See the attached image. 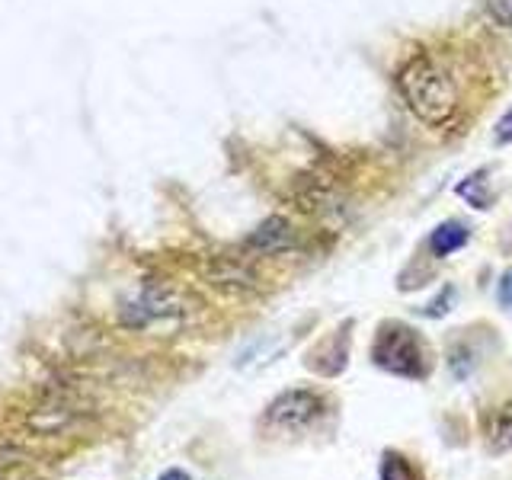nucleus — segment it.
Wrapping results in <instances>:
<instances>
[{"label": "nucleus", "mask_w": 512, "mask_h": 480, "mask_svg": "<svg viewBox=\"0 0 512 480\" xmlns=\"http://www.w3.org/2000/svg\"><path fill=\"white\" fill-rule=\"evenodd\" d=\"M397 87L404 96L407 109L423 125H445L458 109V87L439 58L426 52L413 55L397 74Z\"/></svg>", "instance_id": "nucleus-1"}, {"label": "nucleus", "mask_w": 512, "mask_h": 480, "mask_svg": "<svg viewBox=\"0 0 512 480\" xmlns=\"http://www.w3.org/2000/svg\"><path fill=\"white\" fill-rule=\"evenodd\" d=\"M372 359L378 368L400 378H410V381H420L429 375V356H426V346L420 340V333L413 327L404 324H384L378 340L372 346Z\"/></svg>", "instance_id": "nucleus-2"}, {"label": "nucleus", "mask_w": 512, "mask_h": 480, "mask_svg": "<svg viewBox=\"0 0 512 480\" xmlns=\"http://www.w3.org/2000/svg\"><path fill=\"white\" fill-rule=\"evenodd\" d=\"M192 298L180 288L170 285H144L135 298H128L119 308V320L128 330H144L157 324V320H173V317H186L192 308Z\"/></svg>", "instance_id": "nucleus-3"}, {"label": "nucleus", "mask_w": 512, "mask_h": 480, "mask_svg": "<svg viewBox=\"0 0 512 480\" xmlns=\"http://www.w3.org/2000/svg\"><path fill=\"white\" fill-rule=\"evenodd\" d=\"M324 416V397L314 391H285L266 407V426L298 432L314 426Z\"/></svg>", "instance_id": "nucleus-4"}, {"label": "nucleus", "mask_w": 512, "mask_h": 480, "mask_svg": "<svg viewBox=\"0 0 512 480\" xmlns=\"http://www.w3.org/2000/svg\"><path fill=\"white\" fill-rule=\"evenodd\" d=\"M202 276L208 279V285L224 288V292H250V288H256V272L247 263L231 260V256L208 260L202 266Z\"/></svg>", "instance_id": "nucleus-5"}, {"label": "nucleus", "mask_w": 512, "mask_h": 480, "mask_svg": "<svg viewBox=\"0 0 512 480\" xmlns=\"http://www.w3.org/2000/svg\"><path fill=\"white\" fill-rule=\"evenodd\" d=\"M295 244H298V234L292 228V221H285L279 215L266 218L260 228H256L244 240V247L253 250V253H285V250H292Z\"/></svg>", "instance_id": "nucleus-6"}, {"label": "nucleus", "mask_w": 512, "mask_h": 480, "mask_svg": "<svg viewBox=\"0 0 512 480\" xmlns=\"http://www.w3.org/2000/svg\"><path fill=\"white\" fill-rule=\"evenodd\" d=\"M295 202H298L301 212L324 215V212H333L336 208V192L324 180H317V176H301V180L295 183Z\"/></svg>", "instance_id": "nucleus-7"}, {"label": "nucleus", "mask_w": 512, "mask_h": 480, "mask_svg": "<svg viewBox=\"0 0 512 480\" xmlns=\"http://www.w3.org/2000/svg\"><path fill=\"white\" fill-rule=\"evenodd\" d=\"M464 244H468V228H464L461 221H442L436 231L429 234V250L439 256H452L458 253Z\"/></svg>", "instance_id": "nucleus-8"}, {"label": "nucleus", "mask_w": 512, "mask_h": 480, "mask_svg": "<svg viewBox=\"0 0 512 480\" xmlns=\"http://www.w3.org/2000/svg\"><path fill=\"white\" fill-rule=\"evenodd\" d=\"M487 439H490L493 452H509L512 448V400L503 410H496V416L490 420V429H487Z\"/></svg>", "instance_id": "nucleus-9"}, {"label": "nucleus", "mask_w": 512, "mask_h": 480, "mask_svg": "<svg viewBox=\"0 0 512 480\" xmlns=\"http://www.w3.org/2000/svg\"><path fill=\"white\" fill-rule=\"evenodd\" d=\"M378 474H381V480H423L420 471L410 464V458H404L400 452H384Z\"/></svg>", "instance_id": "nucleus-10"}, {"label": "nucleus", "mask_w": 512, "mask_h": 480, "mask_svg": "<svg viewBox=\"0 0 512 480\" xmlns=\"http://www.w3.org/2000/svg\"><path fill=\"white\" fill-rule=\"evenodd\" d=\"M458 196H461V199H468V202L477 205V208H490L493 192H490V186H487V170H480V173L468 176V180H464V183L458 186Z\"/></svg>", "instance_id": "nucleus-11"}, {"label": "nucleus", "mask_w": 512, "mask_h": 480, "mask_svg": "<svg viewBox=\"0 0 512 480\" xmlns=\"http://www.w3.org/2000/svg\"><path fill=\"white\" fill-rule=\"evenodd\" d=\"M490 16L500 26H512V0H487Z\"/></svg>", "instance_id": "nucleus-12"}, {"label": "nucleus", "mask_w": 512, "mask_h": 480, "mask_svg": "<svg viewBox=\"0 0 512 480\" xmlns=\"http://www.w3.org/2000/svg\"><path fill=\"white\" fill-rule=\"evenodd\" d=\"M496 144H509L512 141V109L506 112V116L500 119V122H496Z\"/></svg>", "instance_id": "nucleus-13"}, {"label": "nucleus", "mask_w": 512, "mask_h": 480, "mask_svg": "<svg viewBox=\"0 0 512 480\" xmlns=\"http://www.w3.org/2000/svg\"><path fill=\"white\" fill-rule=\"evenodd\" d=\"M500 301L506 308H512V269L503 272V279H500Z\"/></svg>", "instance_id": "nucleus-14"}, {"label": "nucleus", "mask_w": 512, "mask_h": 480, "mask_svg": "<svg viewBox=\"0 0 512 480\" xmlns=\"http://www.w3.org/2000/svg\"><path fill=\"white\" fill-rule=\"evenodd\" d=\"M157 480H192L186 471H180V468H170V471H164V474H160Z\"/></svg>", "instance_id": "nucleus-15"}, {"label": "nucleus", "mask_w": 512, "mask_h": 480, "mask_svg": "<svg viewBox=\"0 0 512 480\" xmlns=\"http://www.w3.org/2000/svg\"><path fill=\"white\" fill-rule=\"evenodd\" d=\"M0 480H4V477H0Z\"/></svg>", "instance_id": "nucleus-16"}]
</instances>
